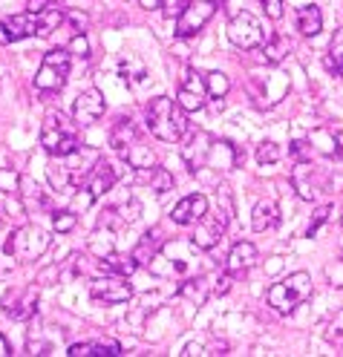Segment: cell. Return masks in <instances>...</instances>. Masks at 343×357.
Here are the masks:
<instances>
[{
  "label": "cell",
  "instance_id": "1",
  "mask_svg": "<svg viewBox=\"0 0 343 357\" xmlns=\"http://www.w3.org/2000/svg\"><path fill=\"white\" fill-rule=\"evenodd\" d=\"M145 124L150 130V136L165 142V144H176L182 142V136L188 132V119L185 109H182L173 98L168 96H156L147 107H145Z\"/></svg>",
  "mask_w": 343,
  "mask_h": 357
},
{
  "label": "cell",
  "instance_id": "2",
  "mask_svg": "<svg viewBox=\"0 0 343 357\" xmlns=\"http://www.w3.org/2000/svg\"><path fill=\"white\" fill-rule=\"evenodd\" d=\"M199 254L202 248H196V245L188 239V242H165L162 248H159V254L150 259V274L156 277H176V280H185L188 274L196 271L199 265Z\"/></svg>",
  "mask_w": 343,
  "mask_h": 357
},
{
  "label": "cell",
  "instance_id": "3",
  "mask_svg": "<svg viewBox=\"0 0 343 357\" xmlns=\"http://www.w3.org/2000/svg\"><path fill=\"white\" fill-rule=\"evenodd\" d=\"M231 216H234V199H231V190L222 185L217 190V208L211 211V205H208V213L196 222V231H194L191 242L202 251L217 248L225 228H228V222H231Z\"/></svg>",
  "mask_w": 343,
  "mask_h": 357
},
{
  "label": "cell",
  "instance_id": "4",
  "mask_svg": "<svg viewBox=\"0 0 343 357\" xmlns=\"http://www.w3.org/2000/svg\"><path fill=\"white\" fill-rule=\"evenodd\" d=\"M78 144V124L66 119L61 109H50L41 124V147L50 155H70Z\"/></svg>",
  "mask_w": 343,
  "mask_h": 357
},
{
  "label": "cell",
  "instance_id": "5",
  "mask_svg": "<svg viewBox=\"0 0 343 357\" xmlns=\"http://www.w3.org/2000/svg\"><path fill=\"white\" fill-rule=\"evenodd\" d=\"M309 297H312V277L306 271H294V274L277 280L274 285H268V291H265L268 305L274 311H280V314H291V311H297Z\"/></svg>",
  "mask_w": 343,
  "mask_h": 357
},
{
  "label": "cell",
  "instance_id": "6",
  "mask_svg": "<svg viewBox=\"0 0 343 357\" xmlns=\"http://www.w3.org/2000/svg\"><path fill=\"white\" fill-rule=\"evenodd\" d=\"M119 176H122V170H119L116 165H110V162L101 159L93 170H89V176L81 182V190L73 196V211H75V213L89 211V208L98 202V199H104L112 188H116Z\"/></svg>",
  "mask_w": 343,
  "mask_h": 357
},
{
  "label": "cell",
  "instance_id": "7",
  "mask_svg": "<svg viewBox=\"0 0 343 357\" xmlns=\"http://www.w3.org/2000/svg\"><path fill=\"white\" fill-rule=\"evenodd\" d=\"M52 245V236L38 228V225H20L17 231H12L6 236V251L17 259V262H35L47 254V248Z\"/></svg>",
  "mask_w": 343,
  "mask_h": 357
},
{
  "label": "cell",
  "instance_id": "8",
  "mask_svg": "<svg viewBox=\"0 0 343 357\" xmlns=\"http://www.w3.org/2000/svg\"><path fill=\"white\" fill-rule=\"evenodd\" d=\"M70 66H73L70 50H50L38 66L35 89L38 93H58V89L66 84V78H70Z\"/></svg>",
  "mask_w": 343,
  "mask_h": 357
},
{
  "label": "cell",
  "instance_id": "9",
  "mask_svg": "<svg viewBox=\"0 0 343 357\" xmlns=\"http://www.w3.org/2000/svg\"><path fill=\"white\" fill-rule=\"evenodd\" d=\"M291 188L297 190L300 199H306V202H317L323 193H329V176L314 162L303 159L291 167Z\"/></svg>",
  "mask_w": 343,
  "mask_h": 357
},
{
  "label": "cell",
  "instance_id": "10",
  "mask_svg": "<svg viewBox=\"0 0 343 357\" xmlns=\"http://www.w3.org/2000/svg\"><path fill=\"white\" fill-rule=\"evenodd\" d=\"M225 32H228V40H231L237 50H260L263 40L268 38L260 20L251 15V12H245V9L237 12V15H231Z\"/></svg>",
  "mask_w": 343,
  "mask_h": 357
},
{
  "label": "cell",
  "instance_id": "11",
  "mask_svg": "<svg viewBox=\"0 0 343 357\" xmlns=\"http://www.w3.org/2000/svg\"><path fill=\"white\" fill-rule=\"evenodd\" d=\"M217 9H219L217 0H191V3L185 6V12L176 17V38L179 40L196 38L205 29V24L217 15Z\"/></svg>",
  "mask_w": 343,
  "mask_h": 357
},
{
  "label": "cell",
  "instance_id": "12",
  "mask_svg": "<svg viewBox=\"0 0 343 357\" xmlns=\"http://www.w3.org/2000/svg\"><path fill=\"white\" fill-rule=\"evenodd\" d=\"M89 297H93L98 305H122V303H130L133 285L127 282V277L101 274L89 282Z\"/></svg>",
  "mask_w": 343,
  "mask_h": 357
},
{
  "label": "cell",
  "instance_id": "13",
  "mask_svg": "<svg viewBox=\"0 0 343 357\" xmlns=\"http://www.w3.org/2000/svg\"><path fill=\"white\" fill-rule=\"evenodd\" d=\"M176 104L185 109V113H196V109H202L205 104H208V86H205V75L202 73L191 70V66L182 73Z\"/></svg>",
  "mask_w": 343,
  "mask_h": 357
},
{
  "label": "cell",
  "instance_id": "14",
  "mask_svg": "<svg viewBox=\"0 0 343 357\" xmlns=\"http://www.w3.org/2000/svg\"><path fill=\"white\" fill-rule=\"evenodd\" d=\"M3 314L12 320L27 323L38 314V288L27 285V288H15L3 297Z\"/></svg>",
  "mask_w": 343,
  "mask_h": 357
},
{
  "label": "cell",
  "instance_id": "15",
  "mask_svg": "<svg viewBox=\"0 0 343 357\" xmlns=\"http://www.w3.org/2000/svg\"><path fill=\"white\" fill-rule=\"evenodd\" d=\"M242 159V153L228 142V139H214L208 142V150H205V159H202V167H211L217 173H231Z\"/></svg>",
  "mask_w": 343,
  "mask_h": 357
},
{
  "label": "cell",
  "instance_id": "16",
  "mask_svg": "<svg viewBox=\"0 0 343 357\" xmlns=\"http://www.w3.org/2000/svg\"><path fill=\"white\" fill-rule=\"evenodd\" d=\"M104 109H107V104H104V96L98 93V89L96 86L84 89V93L75 98V104H73V121L78 127H89V124H96L104 116Z\"/></svg>",
  "mask_w": 343,
  "mask_h": 357
},
{
  "label": "cell",
  "instance_id": "17",
  "mask_svg": "<svg viewBox=\"0 0 343 357\" xmlns=\"http://www.w3.org/2000/svg\"><path fill=\"white\" fill-rule=\"evenodd\" d=\"M139 211H142V205L136 202V199L127 193L119 205H110V208H104V213L98 216V228H107V231H116V228H122V225H130V222L139 216Z\"/></svg>",
  "mask_w": 343,
  "mask_h": 357
},
{
  "label": "cell",
  "instance_id": "18",
  "mask_svg": "<svg viewBox=\"0 0 343 357\" xmlns=\"http://www.w3.org/2000/svg\"><path fill=\"white\" fill-rule=\"evenodd\" d=\"M208 213V196L205 193H188L185 199H179L170 211V219L176 225H196V222Z\"/></svg>",
  "mask_w": 343,
  "mask_h": 357
},
{
  "label": "cell",
  "instance_id": "19",
  "mask_svg": "<svg viewBox=\"0 0 343 357\" xmlns=\"http://www.w3.org/2000/svg\"><path fill=\"white\" fill-rule=\"evenodd\" d=\"M257 248L251 242H237L231 251H228V259H225V271L228 274H234V277H240V274H245L248 268H254L257 265Z\"/></svg>",
  "mask_w": 343,
  "mask_h": 357
},
{
  "label": "cell",
  "instance_id": "20",
  "mask_svg": "<svg viewBox=\"0 0 343 357\" xmlns=\"http://www.w3.org/2000/svg\"><path fill=\"white\" fill-rule=\"evenodd\" d=\"M214 280L217 277H205V274H196V277H185L179 282V294L191 300L194 305H205L208 297L214 294Z\"/></svg>",
  "mask_w": 343,
  "mask_h": 357
},
{
  "label": "cell",
  "instance_id": "21",
  "mask_svg": "<svg viewBox=\"0 0 343 357\" xmlns=\"http://www.w3.org/2000/svg\"><path fill=\"white\" fill-rule=\"evenodd\" d=\"M280 225V208L277 202H271V199H263V202L254 205L251 211V228L257 234H265V231H274Z\"/></svg>",
  "mask_w": 343,
  "mask_h": 357
},
{
  "label": "cell",
  "instance_id": "22",
  "mask_svg": "<svg viewBox=\"0 0 343 357\" xmlns=\"http://www.w3.org/2000/svg\"><path fill=\"white\" fill-rule=\"evenodd\" d=\"M139 139H142L139 127H136V121L130 116H122L116 124H112V130H110V147L116 153H124L133 142H139Z\"/></svg>",
  "mask_w": 343,
  "mask_h": 357
},
{
  "label": "cell",
  "instance_id": "23",
  "mask_svg": "<svg viewBox=\"0 0 343 357\" xmlns=\"http://www.w3.org/2000/svg\"><path fill=\"white\" fill-rule=\"evenodd\" d=\"M3 29H6V38L9 43L15 40H24V38H35L38 35V15H12L3 20Z\"/></svg>",
  "mask_w": 343,
  "mask_h": 357
},
{
  "label": "cell",
  "instance_id": "24",
  "mask_svg": "<svg viewBox=\"0 0 343 357\" xmlns=\"http://www.w3.org/2000/svg\"><path fill=\"white\" fill-rule=\"evenodd\" d=\"M98 268L101 274H119V277H130L139 262L133 259V254H119V251H110L104 257H98Z\"/></svg>",
  "mask_w": 343,
  "mask_h": 357
},
{
  "label": "cell",
  "instance_id": "25",
  "mask_svg": "<svg viewBox=\"0 0 343 357\" xmlns=\"http://www.w3.org/2000/svg\"><path fill=\"white\" fill-rule=\"evenodd\" d=\"M122 155H124V162H127L133 170H139V173H150V170L156 167V155H153L150 144H142V139L133 142Z\"/></svg>",
  "mask_w": 343,
  "mask_h": 357
},
{
  "label": "cell",
  "instance_id": "26",
  "mask_svg": "<svg viewBox=\"0 0 343 357\" xmlns=\"http://www.w3.org/2000/svg\"><path fill=\"white\" fill-rule=\"evenodd\" d=\"M47 176H50L52 190H58V193H70V190L75 188L73 173H70V167H66V162L61 159V155H52V159H50V165H47Z\"/></svg>",
  "mask_w": 343,
  "mask_h": 357
},
{
  "label": "cell",
  "instance_id": "27",
  "mask_svg": "<svg viewBox=\"0 0 343 357\" xmlns=\"http://www.w3.org/2000/svg\"><path fill=\"white\" fill-rule=\"evenodd\" d=\"M294 24H297V29H300V35L312 38V35H317L320 29H323V15H320L317 6H297Z\"/></svg>",
  "mask_w": 343,
  "mask_h": 357
},
{
  "label": "cell",
  "instance_id": "28",
  "mask_svg": "<svg viewBox=\"0 0 343 357\" xmlns=\"http://www.w3.org/2000/svg\"><path fill=\"white\" fill-rule=\"evenodd\" d=\"M159 248H162V231H159V228H150V231L139 239V245H136L133 259L139 262V265H150V259L159 254Z\"/></svg>",
  "mask_w": 343,
  "mask_h": 357
},
{
  "label": "cell",
  "instance_id": "29",
  "mask_svg": "<svg viewBox=\"0 0 343 357\" xmlns=\"http://www.w3.org/2000/svg\"><path fill=\"white\" fill-rule=\"evenodd\" d=\"M205 86H208V98H211V109L214 113H219V109L225 107V96H228V89H231V81H228L225 73H208L205 75Z\"/></svg>",
  "mask_w": 343,
  "mask_h": 357
},
{
  "label": "cell",
  "instance_id": "30",
  "mask_svg": "<svg viewBox=\"0 0 343 357\" xmlns=\"http://www.w3.org/2000/svg\"><path fill=\"white\" fill-rule=\"evenodd\" d=\"M70 357H89V354H124L122 343L116 340H96V343H73L66 349Z\"/></svg>",
  "mask_w": 343,
  "mask_h": 357
},
{
  "label": "cell",
  "instance_id": "31",
  "mask_svg": "<svg viewBox=\"0 0 343 357\" xmlns=\"http://www.w3.org/2000/svg\"><path fill=\"white\" fill-rule=\"evenodd\" d=\"M119 75H122V81H127L130 86L142 84V81H145V75H147L145 61H142L139 55H136V52H127V55L119 61Z\"/></svg>",
  "mask_w": 343,
  "mask_h": 357
},
{
  "label": "cell",
  "instance_id": "32",
  "mask_svg": "<svg viewBox=\"0 0 343 357\" xmlns=\"http://www.w3.org/2000/svg\"><path fill=\"white\" fill-rule=\"evenodd\" d=\"M309 144L314 153L320 155H337L340 153V139L335 136V132H329L326 127H317L309 132Z\"/></svg>",
  "mask_w": 343,
  "mask_h": 357
},
{
  "label": "cell",
  "instance_id": "33",
  "mask_svg": "<svg viewBox=\"0 0 343 357\" xmlns=\"http://www.w3.org/2000/svg\"><path fill=\"white\" fill-rule=\"evenodd\" d=\"M58 26H64V12H61V6H50L47 12L38 15V38H50Z\"/></svg>",
  "mask_w": 343,
  "mask_h": 357
},
{
  "label": "cell",
  "instance_id": "34",
  "mask_svg": "<svg viewBox=\"0 0 343 357\" xmlns=\"http://www.w3.org/2000/svg\"><path fill=\"white\" fill-rule=\"evenodd\" d=\"M326 63H329V70H335L337 75H343V26H340V29H335V35H332Z\"/></svg>",
  "mask_w": 343,
  "mask_h": 357
},
{
  "label": "cell",
  "instance_id": "35",
  "mask_svg": "<svg viewBox=\"0 0 343 357\" xmlns=\"http://www.w3.org/2000/svg\"><path fill=\"white\" fill-rule=\"evenodd\" d=\"M286 52H289V43L283 38H265L263 40V58L268 63H280L286 58Z\"/></svg>",
  "mask_w": 343,
  "mask_h": 357
},
{
  "label": "cell",
  "instance_id": "36",
  "mask_svg": "<svg viewBox=\"0 0 343 357\" xmlns=\"http://www.w3.org/2000/svg\"><path fill=\"white\" fill-rule=\"evenodd\" d=\"M150 190L156 196H165L168 190H173V173L165 167H153L150 170Z\"/></svg>",
  "mask_w": 343,
  "mask_h": 357
},
{
  "label": "cell",
  "instance_id": "37",
  "mask_svg": "<svg viewBox=\"0 0 343 357\" xmlns=\"http://www.w3.org/2000/svg\"><path fill=\"white\" fill-rule=\"evenodd\" d=\"M283 159V147L277 142H263L257 147V162L265 167V165H274V162H280Z\"/></svg>",
  "mask_w": 343,
  "mask_h": 357
},
{
  "label": "cell",
  "instance_id": "38",
  "mask_svg": "<svg viewBox=\"0 0 343 357\" xmlns=\"http://www.w3.org/2000/svg\"><path fill=\"white\" fill-rule=\"evenodd\" d=\"M20 173H15L12 167H0V193H9V196H15V193H20Z\"/></svg>",
  "mask_w": 343,
  "mask_h": 357
},
{
  "label": "cell",
  "instance_id": "39",
  "mask_svg": "<svg viewBox=\"0 0 343 357\" xmlns=\"http://www.w3.org/2000/svg\"><path fill=\"white\" fill-rule=\"evenodd\" d=\"M75 225H78V213L75 211H55V216H52L55 234H70Z\"/></svg>",
  "mask_w": 343,
  "mask_h": 357
},
{
  "label": "cell",
  "instance_id": "40",
  "mask_svg": "<svg viewBox=\"0 0 343 357\" xmlns=\"http://www.w3.org/2000/svg\"><path fill=\"white\" fill-rule=\"evenodd\" d=\"M326 340H329L335 349H343V308L329 320V326H326Z\"/></svg>",
  "mask_w": 343,
  "mask_h": 357
},
{
  "label": "cell",
  "instance_id": "41",
  "mask_svg": "<svg viewBox=\"0 0 343 357\" xmlns=\"http://www.w3.org/2000/svg\"><path fill=\"white\" fill-rule=\"evenodd\" d=\"M329 216H332V205H320L317 211H314V216H312V222H309V228H306V236H314L320 228L329 222Z\"/></svg>",
  "mask_w": 343,
  "mask_h": 357
},
{
  "label": "cell",
  "instance_id": "42",
  "mask_svg": "<svg viewBox=\"0 0 343 357\" xmlns=\"http://www.w3.org/2000/svg\"><path fill=\"white\" fill-rule=\"evenodd\" d=\"M64 24L73 29V35H84L87 32V15H78V12H70V15H64Z\"/></svg>",
  "mask_w": 343,
  "mask_h": 357
},
{
  "label": "cell",
  "instance_id": "43",
  "mask_svg": "<svg viewBox=\"0 0 343 357\" xmlns=\"http://www.w3.org/2000/svg\"><path fill=\"white\" fill-rule=\"evenodd\" d=\"M191 3V0H162V12L168 20H176L182 12H185V6Z\"/></svg>",
  "mask_w": 343,
  "mask_h": 357
},
{
  "label": "cell",
  "instance_id": "44",
  "mask_svg": "<svg viewBox=\"0 0 343 357\" xmlns=\"http://www.w3.org/2000/svg\"><path fill=\"white\" fill-rule=\"evenodd\" d=\"M70 55H78V58H87V55H89L87 35H73V40H70Z\"/></svg>",
  "mask_w": 343,
  "mask_h": 357
},
{
  "label": "cell",
  "instance_id": "45",
  "mask_svg": "<svg viewBox=\"0 0 343 357\" xmlns=\"http://www.w3.org/2000/svg\"><path fill=\"white\" fill-rule=\"evenodd\" d=\"M263 12L271 17V20H280L283 17V0H260Z\"/></svg>",
  "mask_w": 343,
  "mask_h": 357
},
{
  "label": "cell",
  "instance_id": "46",
  "mask_svg": "<svg viewBox=\"0 0 343 357\" xmlns=\"http://www.w3.org/2000/svg\"><path fill=\"white\" fill-rule=\"evenodd\" d=\"M231 280H234V274H228V271H222L217 280H214V294H228V288H231Z\"/></svg>",
  "mask_w": 343,
  "mask_h": 357
},
{
  "label": "cell",
  "instance_id": "47",
  "mask_svg": "<svg viewBox=\"0 0 343 357\" xmlns=\"http://www.w3.org/2000/svg\"><path fill=\"white\" fill-rule=\"evenodd\" d=\"M52 3L50 0H27V12L29 15H41V12H47Z\"/></svg>",
  "mask_w": 343,
  "mask_h": 357
},
{
  "label": "cell",
  "instance_id": "48",
  "mask_svg": "<svg viewBox=\"0 0 343 357\" xmlns=\"http://www.w3.org/2000/svg\"><path fill=\"white\" fill-rule=\"evenodd\" d=\"M185 357H194V354H208L205 351V346H199V343H191V346H185V351H182Z\"/></svg>",
  "mask_w": 343,
  "mask_h": 357
},
{
  "label": "cell",
  "instance_id": "49",
  "mask_svg": "<svg viewBox=\"0 0 343 357\" xmlns=\"http://www.w3.org/2000/svg\"><path fill=\"white\" fill-rule=\"evenodd\" d=\"M6 354H12V343L6 340V334L0 331V357H6Z\"/></svg>",
  "mask_w": 343,
  "mask_h": 357
},
{
  "label": "cell",
  "instance_id": "50",
  "mask_svg": "<svg viewBox=\"0 0 343 357\" xmlns=\"http://www.w3.org/2000/svg\"><path fill=\"white\" fill-rule=\"evenodd\" d=\"M139 6L147 12H156V9H162V0H139Z\"/></svg>",
  "mask_w": 343,
  "mask_h": 357
},
{
  "label": "cell",
  "instance_id": "51",
  "mask_svg": "<svg viewBox=\"0 0 343 357\" xmlns=\"http://www.w3.org/2000/svg\"><path fill=\"white\" fill-rule=\"evenodd\" d=\"M50 3H52V6H61V3H64V0H50Z\"/></svg>",
  "mask_w": 343,
  "mask_h": 357
},
{
  "label": "cell",
  "instance_id": "52",
  "mask_svg": "<svg viewBox=\"0 0 343 357\" xmlns=\"http://www.w3.org/2000/svg\"><path fill=\"white\" fill-rule=\"evenodd\" d=\"M340 153H343V136H340Z\"/></svg>",
  "mask_w": 343,
  "mask_h": 357
},
{
  "label": "cell",
  "instance_id": "53",
  "mask_svg": "<svg viewBox=\"0 0 343 357\" xmlns=\"http://www.w3.org/2000/svg\"><path fill=\"white\" fill-rule=\"evenodd\" d=\"M340 259H343V248H340Z\"/></svg>",
  "mask_w": 343,
  "mask_h": 357
}]
</instances>
